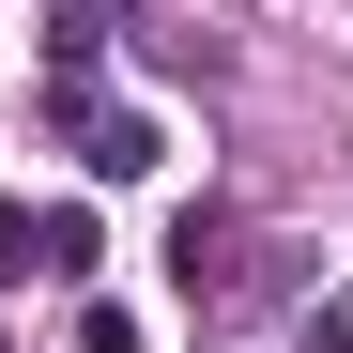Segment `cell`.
Here are the masks:
<instances>
[{
    "label": "cell",
    "instance_id": "obj_1",
    "mask_svg": "<svg viewBox=\"0 0 353 353\" xmlns=\"http://www.w3.org/2000/svg\"><path fill=\"white\" fill-rule=\"evenodd\" d=\"M62 123H77V154H92V185H154V169H169V139L139 123V108H108V92L62 108Z\"/></svg>",
    "mask_w": 353,
    "mask_h": 353
},
{
    "label": "cell",
    "instance_id": "obj_2",
    "mask_svg": "<svg viewBox=\"0 0 353 353\" xmlns=\"http://www.w3.org/2000/svg\"><path fill=\"white\" fill-rule=\"evenodd\" d=\"M0 276H62V200H0Z\"/></svg>",
    "mask_w": 353,
    "mask_h": 353
},
{
    "label": "cell",
    "instance_id": "obj_3",
    "mask_svg": "<svg viewBox=\"0 0 353 353\" xmlns=\"http://www.w3.org/2000/svg\"><path fill=\"white\" fill-rule=\"evenodd\" d=\"M169 276H185V292H230V215H185V230H169Z\"/></svg>",
    "mask_w": 353,
    "mask_h": 353
},
{
    "label": "cell",
    "instance_id": "obj_4",
    "mask_svg": "<svg viewBox=\"0 0 353 353\" xmlns=\"http://www.w3.org/2000/svg\"><path fill=\"white\" fill-rule=\"evenodd\" d=\"M77 353H139V307H108V292H92V307H77Z\"/></svg>",
    "mask_w": 353,
    "mask_h": 353
},
{
    "label": "cell",
    "instance_id": "obj_5",
    "mask_svg": "<svg viewBox=\"0 0 353 353\" xmlns=\"http://www.w3.org/2000/svg\"><path fill=\"white\" fill-rule=\"evenodd\" d=\"M292 353H353V307H307V323H292Z\"/></svg>",
    "mask_w": 353,
    "mask_h": 353
}]
</instances>
